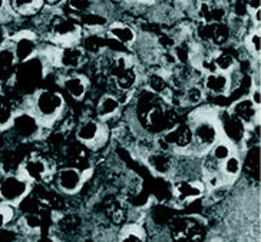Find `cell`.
Here are the masks:
<instances>
[{"label":"cell","instance_id":"cell-27","mask_svg":"<svg viewBox=\"0 0 261 242\" xmlns=\"http://www.w3.org/2000/svg\"><path fill=\"white\" fill-rule=\"evenodd\" d=\"M9 9L15 16L35 17L43 10L42 0H8Z\"/></svg>","mask_w":261,"mask_h":242},{"label":"cell","instance_id":"cell-36","mask_svg":"<svg viewBox=\"0 0 261 242\" xmlns=\"http://www.w3.org/2000/svg\"><path fill=\"white\" fill-rule=\"evenodd\" d=\"M22 222H23V227L28 229V231H39L40 227H42V218H40V213H24L23 218H22Z\"/></svg>","mask_w":261,"mask_h":242},{"label":"cell","instance_id":"cell-33","mask_svg":"<svg viewBox=\"0 0 261 242\" xmlns=\"http://www.w3.org/2000/svg\"><path fill=\"white\" fill-rule=\"evenodd\" d=\"M234 152H237L236 151V148H234L228 141H225V139L221 138L218 142H215V144L213 145V148H211L207 153H210L217 162L223 164L224 160L228 158V156H231Z\"/></svg>","mask_w":261,"mask_h":242},{"label":"cell","instance_id":"cell-19","mask_svg":"<svg viewBox=\"0 0 261 242\" xmlns=\"http://www.w3.org/2000/svg\"><path fill=\"white\" fill-rule=\"evenodd\" d=\"M76 19L84 33H96V35H103L108 24L112 22L109 20V15L105 10L98 8V5H95V8L91 9L89 12L77 16Z\"/></svg>","mask_w":261,"mask_h":242},{"label":"cell","instance_id":"cell-18","mask_svg":"<svg viewBox=\"0 0 261 242\" xmlns=\"http://www.w3.org/2000/svg\"><path fill=\"white\" fill-rule=\"evenodd\" d=\"M145 160L148 168L154 174L161 175V176H169L174 174L177 155L168 151L154 149V151L146 153Z\"/></svg>","mask_w":261,"mask_h":242},{"label":"cell","instance_id":"cell-14","mask_svg":"<svg viewBox=\"0 0 261 242\" xmlns=\"http://www.w3.org/2000/svg\"><path fill=\"white\" fill-rule=\"evenodd\" d=\"M105 36L126 49H134L139 40L137 29L129 23L121 22V20H112L109 23L105 29Z\"/></svg>","mask_w":261,"mask_h":242},{"label":"cell","instance_id":"cell-37","mask_svg":"<svg viewBox=\"0 0 261 242\" xmlns=\"http://www.w3.org/2000/svg\"><path fill=\"white\" fill-rule=\"evenodd\" d=\"M13 208H12V205H8V204H0V228H3L8 222L12 221L13 218Z\"/></svg>","mask_w":261,"mask_h":242},{"label":"cell","instance_id":"cell-21","mask_svg":"<svg viewBox=\"0 0 261 242\" xmlns=\"http://www.w3.org/2000/svg\"><path fill=\"white\" fill-rule=\"evenodd\" d=\"M122 111V105L121 102L118 100L114 93L107 92L103 93L99 99H98V103L95 107V114H96V119H99L100 122L107 123L112 119H115L119 116Z\"/></svg>","mask_w":261,"mask_h":242},{"label":"cell","instance_id":"cell-23","mask_svg":"<svg viewBox=\"0 0 261 242\" xmlns=\"http://www.w3.org/2000/svg\"><path fill=\"white\" fill-rule=\"evenodd\" d=\"M65 153L68 156L70 167L76 168L79 171H82L84 174L85 171L89 169V165H91V149L86 148L85 145L79 144L76 139L72 145L65 146Z\"/></svg>","mask_w":261,"mask_h":242},{"label":"cell","instance_id":"cell-8","mask_svg":"<svg viewBox=\"0 0 261 242\" xmlns=\"http://www.w3.org/2000/svg\"><path fill=\"white\" fill-rule=\"evenodd\" d=\"M9 45L15 53L17 63H23L26 61H31L35 56L39 55L40 42L36 32L23 29L13 33V36L9 39Z\"/></svg>","mask_w":261,"mask_h":242},{"label":"cell","instance_id":"cell-16","mask_svg":"<svg viewBox=\"0 0 261 242\" xmlns=\"http://www.w3.org/2000/svg\"><path fill=\"white\" fill-rule=\"evenodd\" d=\"M202 88L207 96L210 95L215 98H228L234 92L231 75L223 73V72H213V73L204 75Z\"/></svg>","mask_w":261,"mask_h":242},{"label":"cell","instance_id":"cell-6","mask_svg":"<svg viewBox=\"0 0 261 242\" xmlns=\"http://www.w3.org/2000/svg\"><path fill=\"white\" fill-rule=\"evenodd\" d=\"M9 129L13 132L16 138L20 141H35L42 137V132L45 128L40 125L39 119L26 107H19L16 111L15 116Z\"/></svg>","mask_w":261,"mask_h":242},{"label":"cell","instance_id":"cell-1","mask_svg":"<svg viewBox=\"0 0 261 242\" xmlns=\"http://www.w3.org/2000/svg\"><path fill=\"white\" fill-rule=\"evenodd\" d=\"M192 129L191 155L200 156L207 153L215 142L221 139V132L217 122V109L198 106L190 114L188 119Z\"/></svg>","mask_w":261,"mask_h":242},{"label":"cell","instance_id":"cell-12","mask_svg":"<svg viewBox=\"0 0 261 242\" xmlns=\"http://www.w3.org/2000/svg\"><path fill=\"white\" fill-rule=\"evenodd\" d=\"M227 111L234 118H237L238 121L243 122L248 129H253L260 125L261 107L254 105L253 102H251V99L248 98V96H241V98L236 99L227 107Z\"/></svg>","mask_w":261,"mask_h":242},{"label":"cell","instance_id":"cell-10","mask_svg":"<svg viewBox=\"0 0 261 242\" xmlns=\"http://www.w3.org/2000/svg\"><path fill=\"white\" fill-rule=\"evenodd\" d=\"M88 63V55L79 45L58 47L54 69L62 72H79Z\"/></svg>","mask_w":261,"mask_h":242},{"label":"cell","instance_id":"cell-40","mask_svg":"<svg viewBox=\"0 0 261 242\" xmlns=\"http://www.w3.org/2000/svg\"><path fill=\"white\" fill-rule=\"evenodd\" d=\"M45 9H61L63 6L65 0H42Z\"/></svg>","mask_w":261,"mask_h":242},{"label":"cell","instance_id":"cell-26","mask_svg":"<svg viewBox=\"0 0 261 242\" xmlns=\"http://www.w3.org/2000/svg\"><path fill=\"white\" fill-rule=\"evenodd\" d=\"M211 56H213V62H214L215 72H223V73L230 75L234 70H237L240 66L237 56L227 49H215L211 53Z\"/></svg>","mask_w":261,"mask_h":242},{"label":"cell","instance_id":"cell-35","mask_svg":"<svg viewBox=\"0 0 261 242\" xmlns=\"http://www.w3.org/2000/svg\"><path fill=\"white\" fill-rule=\"evenodd\" d=\"M207 238V229L204 224L192 218L191 225L188 228V232L185 235L184 242H204Z\"/></svg>","mask_w":261,"mask_h":242},{"label":"cell","instance_id":"cell-38","mask_svg":"<svg viewBox=\"0 0 261 242\" xmlns=\"http://www.w3.org/2000/svg\"><path fill=\"white\" fill-rule=\"evenodd\" d=\"M248 98L251 99V102H253L254 105L261 107V88L260 85H251V88H250V92H248V95H247Z\"/></svg>","mask_w":261,"mask_h":242},{"label":"cell","instance_id":"cell-39","mask_svg":"<svg viewBox=\"0 0 261 242\" xmlns=\"http://www.w3.org/2000/svg\"><path fill=\"white\" fill-rule=\"evenodd\" d=\"M0 17H8L9 20L16 17V16L10 12V9H9L8 0H0Z\"/></svg>","mask_w":261,"mask_h":242},{"label":"cell","instance_id":"cell-11","mask_svg":"<svg viewBox=\"0 0 261 242\" xmlns=\"http://www.w3.org/2000/svg\"><path fill=\"white\" fill-rule=\"evenodd\" d=\"M52 179L58 192L66 195H75L82 190L85 183V174L73 167H63L55 171Z\"/></svg>","mask_w":261,"mask_h":242},{"label":"cell","instance_id":"cell-31","mask_svg":"<svg viewBox=\"0 0 261 242\" xmlns=\"http://www.w3.org/2000/svg\"><path fill=\"white\" fill-rule=\"evenodd\" d=\"M58 227L61 228L63 234H66L68 236H70V235L73 236L82 229V220L77 217L76 213H66L58 222Z\"/></svg>","mask_w":261,"mask_h":242},{"label":"cell","instance_id":"cell-46","mask_svg":"<svg viewBox=\"0 0 261 242\" xmlns=\"http://www.w3.org/2000/svg\"><path fill=\"white\" fill-rule=\"evenodd\" d=\"M171 242H184V241H172V239H171Z\"/></svg>","mask_w":261,"mask_h":242},{"label":"cell","instance_id":"cell-34","mask_svg":"<svg viewBox=\"0 0 261 242\" xmlns=\"http://www.w3.org/2000/svg\"><path fill=\"white\" fill-rule=\"evenodd\" d=\"M119 242H146L144 228L139 227L137 224L126 225L119 235Z\"/></svg>","mask_w":261,"mask_h":242},{"label":"cell","instance_id":"cell-5","mask_svg":"<svg viewBox=\"0 0 261 242\" xmlns=\"http://www.w3.org/2000/svg\"><path fill=\"white\" fill-rule=\"evenodd\" d=\"M217 122L220 126L221 138L228 141L236 151L238 148L247 144L250 137V129L247 128L243 122H240L237 118H234L227 109H217Z\"/></svg>","mask_w":261,"mask_h":242},{"label":"cell","instance_id":"cell-43","mask_svg":"<svg viewBox=\"0 0 261 242\" xmlns=\"http://www.w3.org/2000/svg\"><path fill=\"white\" fill-rule=\"evenodd\" d=\"M190 2H192V0H172V3H174V5H177V6H182V8L187 6Z\"/></svg>","mask_w":261,"mask_h":242},{"label":"cell","instance_id":"cell-20","mask_svg":"<svg viewBox=\"0 0 261 242\" xmlns=\"http://www.w3.org/2000/svg\"><path fill=\"white\" fill-rule=\"evenodd\" d=\"M111 85L115 88L114 95L118 93H134L142 84V73L139 72L138 65L135 63L134 66L125 69L119 75L109 79Z\"/></svg>","mask_w":261,"mask_h":242},{"label":"cell","instance_id":"cell-25","mask_svg":"<svg viewBox=\"0 0 261 242\" xmlns=\"http://www.w3.org/2000/svg\"><path fill=\"white\" fill-rule=\"evenodd\" d=\"M241 159H243L241 174H246L253 181H258L260 179V145H251L250 149L244 152V156Z\"/></svg>","mask_w":261,"mask_h":242},{"label":"cell","instance_id":"cell-7","mask_svg":"<svg viewBox=\"0 0 261 242\" xmlns=\"http://www.w3.org/2000/svg\"><path fill=\"white\" fill-rule=\"evenodd\" d=\"M54 165L46 156L40 153H31L26 156L20 165V175L28 181L36 182V183H45L52 181L54 176Z\"/></svg>","mask_w":261,"mask_h":242},{"label":"cell","instance_id":"cell-9","mask_svg":"<svg viewBox=\"0 0 261 242\" xmlns=\"http://www.w3.org/2000/svg\"><path fill=\"white\" fill-rule=\"evenodd\" d=\"M32 183L20 174L6 175L0 179V201L3 204L17 205L31 194Z\"/></svg>","mask_w":261,"mask_h":242},{"label":"cell","instance_id":"cell-15","mask_svg":"<svg viewBox=\"0 0 261 242\" xmlns=\"http://www.w3.org/2000/svg\"><path fill=\"white\" fill-rule=\"evenodd\" d=\"M168 70H161V69H152L142 75V86L146 88L149 92H152L155 96L162 98L171 103V95L172 89L168 80Z\"/></svg>","mask_w":261,"mask_h":242},{"label":"cell","instance_id":"cell-45","mask_svg":"<svg viewBox=\"0 0 261 242\" xmlns=\"http://www.w3.org/2000/svg\"><path fill=\"white\" fill-rule=\"evenodd\" d=\"M39 242H54L50 238H42V239H39Z\"/></svg>","mask_w":261,"mask_h":242},{"label":"cell","instance_id":"cell-41","mask_svg":"<svg viewBox=\"0 0 261 242\" xmlns=\"http://www.w3.org/2000/svg\"><path fill=\"white\" fill-rule=\"evenodd\" d=\"M9 39H10V36H9V33H8V31H6V28L0 24V49H3L5 46L8 45Z\"/></svg>","mask_w":261,"mask_h":242},{"label":"cell","instance_id":"cell-2","mask_svg":"<svg viewBox=\"0 0 261 242\" xmlns=\"http://www.w3.org/2000/svg\"><path fill=\"white\" fill-rule=\"evenodd\" d=\"M23 107L29 109L45 129H50L62 119L66 109V100L61 92L39 88L24 99Z\"/></svg>","mask_w":261,"mask_h":242},{"label":"cell","instance_id":"cell-22","mask_svg":"<svg viewBox=\"0 0 261 242\" xmlns=\"http://www.w3.org/2000/svg\"><path fill=\"white\" fill-rule=\"evenodd\" d=\"M102 212L114 225H122L126 221V204L121 197L109 195L102 202Z\"/></svg>","mask_w":261,"mask_h":242},{"label":"cell","instance_id":"cell-29","mask_svg":"<svg viewBox=\"0 0 261 242\" xmlns=\"http://www.w3.org/2000/svg\"><path fill=\"white\" fill-rule=\"evenodd\" d=\"M17 109L19 107L16 106L15 100L5 92L0 91V130L9 129Z\"/></svg>","mask_w":261,"mask_h":242},{"label":"cell","instance_id":"cell-3","mask_svg":"<svg viewBox=\"0 0 261 242\" xmlns=\"http://www.w3.org/2000/svg\"><path fill=\"white\" fill-rule=\"evenodd\" d=\"M50 69L40 56H35L31 61H26L23 63H19L16 68V73L12 84L19 92L29 96L31 93L39 89L40 82L47 76Z\"/></svg>","mask_w":261,"mask_h":242},{"label":"cell","instance_id":"cell-28","mask_svg":"<svg viewBox=\"0 0 261 242\" xmlns=\"http://www.w3.org/2000/svg\"><path fill=\"white\" fill-rule=\"evenodd\" d=\"M243 49L246 50L247 56H250L251 59H255L260 62L261 56V28L251 26L246 36L243 39Z\"/></svg>","mask_w":261,"mask_h":242},{"label":"cell","instance_id":"cell-44","mask_svg":"<svg viewBox=\"0 0 261 242\" xmlns=\"http://www.w3.org/2000/svg\"><path fill=\"white\" fill-rule=\"evenodd\" d=\"M156 3H161V5H169V3H172V0H154Z\"/></svg>","mask_w":261,"mask_h":242},{"label":"cell","instance_id":"cell-24","mask_svg":"<svg viewBox=\"0 0 261 242\" xmlns=\"http://www.w3.org/2000/svg\"><path fill=\"white\" fill-rule=\"evenodd\" d=\"M17 61L10 45H6L0 49V86L2 85H10L15 77Z\"/></svg>","mask_w":261,"mask_h":242},{"label":"cell","instance_id":"cell-17","mask_svg":"<svg viewBox=\"0 0 261 242\" xmlns=\"http://www.w3.org/2000/svg\"><path fill=\"white\" fill-rule=\"evenodd\" d=\"M205 185L202 179H175L172 183V195L177 202L191 204L204 195Z\"/></svg>","mask_w":261,"mask_h":242},{"label":"cell","instance_id":"cell-32","mask_svg":"<svg viewBox=\"0 0 261 242\" xmlns=\"http://www.w3.org/2000/svg\"><path fill=\"white\" fill-rule=\"evenodd\" d=\"M95 5H96V0H65V3H63L68 15L73 16V17H77V16L89 12L91 9L95 8Z\"/></svg>","mask_w":261,"mask_h":242},{"label":"cell","instance_id":"cell-4","mask_svg":"<svg viewBox=\"0 0 261 242\" xmlns=\"http://www.w3.org/2000/svg\"><path fill=\"white\" fill-rule=\"evenodd\" d=\"M75 139L91 151L99 149L109 139V126L96 118H86L76 125Z\"/></svg>","mask_w":261,"mask_h":242},{"label":"cell","instance_id":"cell-42","mask_svg":"<svg viewBox=\"0 0 261 242\" xmlns=\"http://www.w3.org/2000/svg\"><path fill=\"white\" fill-rule=\"evenodd\" d=\"M247 6L250 9V13L254 10H258L261 9V0H246Z\"/></svg>","mask_w":261,"mask_h":242},{"label":"cell","instance_id":"cell-47","mask_svg":"<svg viewBox=\"0 0 261 242\" xmlns=\"http://www.w3.org/2000/svg\"><path fill=\"white\" fill-rule=\"evenodd\" d=\"M195 2H204V0H195Z\"/></svg>","mask_w":261,"mask_h":242},{"label":"cell","instance_id":"cell-30","mask_svg":"<svg viewBox=\"0 0 261 242\" xmlns=\"http://www.w3.org/2000/svg\"><path fill=\"white\" fill-rule=\"evenodd\" d=\"M241 169H243V159L238 155V152H234L221 164V172L227 181L238 178L241 175Z\"/></svg>","mask_w":261,"mask_h":242},{"label":"cell","instance_id":"cell-13","mask_svg":"<svg viewBox=\"0 0 261 242\" xmlns=\"http://www.w3.org/2000/svg\"><path fill=\"white\" fill-rule=\"evenodd\" d=\"M59 85L66 95L76 102H82L89 92V79L88 76L79 72H63L59 77Z\"/></svg>","mask_w":261,"mask_h":242}]
</instances>
